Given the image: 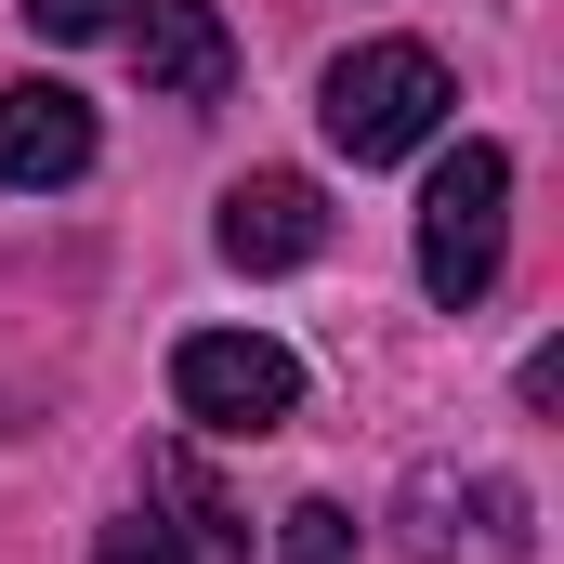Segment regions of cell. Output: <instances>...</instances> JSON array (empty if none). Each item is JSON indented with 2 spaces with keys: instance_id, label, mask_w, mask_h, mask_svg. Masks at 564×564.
I'll return each instance as SVG.
<instances>
[{
  "instance_id": "11",
  "label": "cell",
  "mask_w": 564,
  "mask_h": 564,
  "mask_svg": "<svg viewBox=\"0 0 564 564\" xmlns=\"http://www.w3.org/2000/svg\"><path fill=\"white\" fill-rule=\"evenodd\" d=\"M93 564H184V539H171L158 512H132V525H106V539H93Z\"/></svg>"
},
{
  "instance_id": "7",
  "label": "cell",
  "mask_w": 564,
  "mask_h": 564,
  "mask_svg": "<svg viewBox=\"0 0 564 564\" xmlns=\"http://www.w3.org/2000/svg\"><path fill=\"white\" fill-rule=\"evenodd\" d=\"M93 171V106L66 79H13L0 93V184H79Z\"/></svg>"
},
{
  "instance_id": "6",
  "label": "cell",
  "mask_w": 564,
  "mask_h": 564,
  "mask_svg": "<svg viewBox=\"0 0 564 564\" xmlns=\"http://www.w3.org/2000/svg\"><path fill=\"white\" fill-rule=\"evenodd\" d=\"M132 66H144V93H171V106H224L237 93V40H224L210 0H144L132 13Z\"/></svg>"
},
{
  "instance_id": "5",
  "label": "cell",
  "mask_w": 564,
  "mask_h": 564,
  "mask_svg": "<svg viewBox=\"0 0 564 564\" xmlns=\"http://www.w3.org/2000/svg\"><path fill=\"white\" fill-rule=\"evenodd\" d=\"M210 250H224L237 276H289V263H315V250H328V197H315L302 171H250V184H224Z\"/></svg>"
},
{
  "instance_id": "2",
  "label": "cell",
  "mask_w": 564,
  "mask_h": 564,
  "mask_svg": "<svg viewBox=\"0 0 564 564\" xmlns=\"http://www.w3.org/2000/svg\"><path fill=\"white\" fill-rule=\"evenodd\" d=\"M499 237H512V158L499 144H459L421 184V289L446 315H473L499 289Z\"/></svg>"
},
{
  "instance_id": "3",
  "label": "cell",
  "mask_w": 564,
  "mask_h": 564,
  "mask_svg": "<svg viewBox=\"0 0 564 564\" xmlns=\"http://www.w3.org/2000/svg\"><path fill=\"white\" fill-rule=\"evenodd\" d=\"M171 408L197 433H276L302 408V355L263 328H197V341H171Z\"/></svg>"
},
{
  "instance_id": "10",
  "label": "cell",
  "mask_w": 564,
  "mask_h": 564,
  "mask_svg": "<svg viewBox=\"0 0 564 564\" xmlns=\"http://www.w3.org/2000/svg\"><path fill=\"white\" fill-rule=\"evenodd\" d=\"M26 26H40V40H119L132 0H26Z\"/></svg>"
},
{
  "instance_id": "1",
  "label": "cell",
  "mask_w": 564,
  "mask_h": 564,
  "mask_svg": "<svg viewBox=\"0 0 564 564\" xmlns=\"http://www.w3.org/2000/svg\"><path fill=\"white\" fill-rule=\"evenodd\" d=\"M446 66H433L421 40H368V53H341L328 66V93H315V119H328V144L355 158V171H381V158H408V144L446 132Z\"/></svg>"
},
{
  "instance_id": "4",
  "label": "cell",
  "mask_w": 564,
  "mask_h": 564,
  "mask_svg": "<svg viewBox=\"0 0 564 564\" xmlns=\"http://www.w3.org/2000/svg\"><path fill=\"white\" fill-rule=\"evenodd\" d=\"M394 539H408L421 564H459V539H486V552H539V499H525L512 473H408Z\"/></svg>"
},
{
  "instance_id": "8",
  "label": "cell",
  "mask_w": 564,
  "mask_h": 564,
  "mask_svg": "<svg viewBox=\"0 0 564 564\" xmlns=\"http://www.w3.org/2000/svg\"><path fill=\"white\" fill-rule=\"evenodd\" d=\"M158 499L184 512V525H171L184 564H250V525H237V499L210 486V459H184V446H171V459H158Z\"/></svg>"
},
{
  "instance_id": "9",
  "label": "cell",
  "mask_w": 564,
  "mask_h": 564,
  "mask_svg": "<svg viewBox=\"0 0 564 564\" xmlns=\"http://www.w3.org/2000/svg\"><path fill=\"white\" fill-rule=\"evenodd\" d=\"M276 564H355V512H341V499H302L276 525Z\"/></svg>"
}]
</instances>
